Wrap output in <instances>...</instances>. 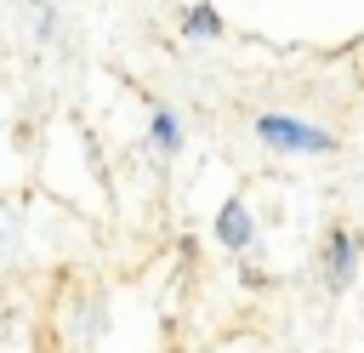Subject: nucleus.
Wrapping results in <instances>:
<instances>
[{
	"label": "nucleus",
	"mask_w": 364,
	"mask_h": 353,
	"mask_svg": "<svg viewBox=\"0 0 364 353\" xmlns=\"http://www.w3.org/2000/svg\"><path fill=\"white\" fill-rule=\"evenodd\" d=\"M182 40H222L216 6H188V11H182Z\"/></svg>",
	"instance_id": "nucleus-4"
},
{
	"label": "nucleus",
	"mask_w": 364,
	"mask_h": 353,
	"mask_svg": "<svg viewBox=\"0 0 364 353\" xmlns=\"http://www.w3.org/2000/svg\"><path fill=\"white\" fill-rule=\"evenodd\" d=\"M154 148H159V154H176V148H182V120H176L171 108H154Z\"/></svg>",
	"instance_id": "nucleus-5"
},
{
	"label": "nucleus",
	"mask_w": 364,
	"mask_h": 353,
	"mask_svg": "<svg viewBox=\"0 0 364 353\" xmlns=\"http://www.w3.org/2000/svg\"><path fill=\"white\" fill-rule=\"evenodd\" d=\"M216 239H222L228 251H250V245H256V222H250V211H245L239 199H228V205L216 211Z\"/></svg>",
	"instance_id": "nucleus-3"
},
{
	"label": "nucleus",
	"mask_w": 364,
	"mask_h": 353,
	"mask_svg": "<svg viewBox=\"0 0 364 353\" xmlns=\"http://www.w3.org/2000/svg\"><path fill=\"white\" fill-rule=\"evenodd\" d=\"M256 137L267 148H279V154H330L336 148L330 131H318V125H307L296 114H256Z\"/></svg>",
	"instance_id": "nucleus-1"
},
{
	"label": "nucleus",
	"mask_w": 364,
	"mask_h": 353,
	"mask_svg": "<svg viewBox=\"0 0 364 353\" xmlns=\"http://www.w3.org/2000/svg\"><path fill=\"white\" fill-rule=\"evenodd\" d=\"M358 251H364V239H358L353 228H336V233L324 239V285H330V290H347V285H353Z\"/></svg>",
	"instance_id": "nucleus-2"
}]
</instances>
